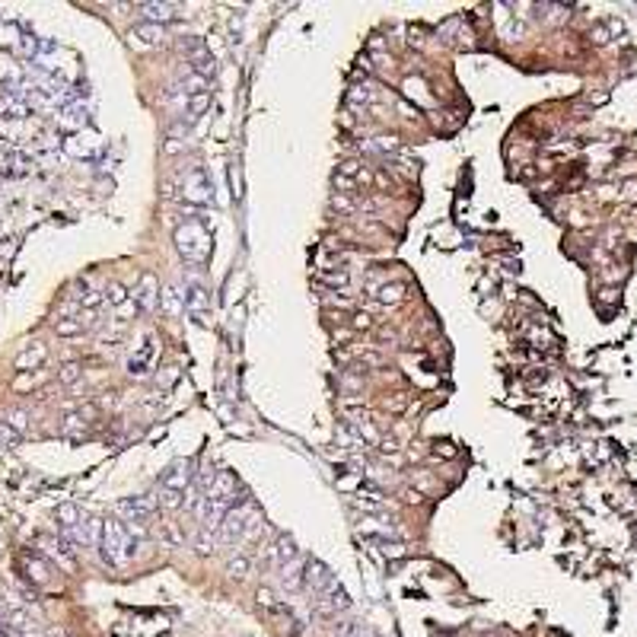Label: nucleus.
<instances>
[{"mask_svg":"<svg viewBox=\"0 0 637 637\" xmlns=\"http://www.w3.org/2000/svg\"><path fill=\"white\" fill-rule=\"evenodd\" d=\"M236 506V478L230 472H217L214 484H210L208 497H204L201 510H198V519H201L204 529H220L223 516Z\"/></svg>","mask_w":637,"mask_h":637,"instance_id":"nucleus-1","label":"nucleus"},{"mask_svg":"<svg viewBox=\"0 0 637 637\" xmlns=\"http://www.w3.org/2000/svg\"><path fill=\"white\" fill-rule=\"evenodd\" d=\"M175 249H179V255L188 265H195V268L208 265L210 249H214L208 223L198 220V217H188L185 223H179V227H175Z\"/></svg>","mask_w":637,"mask_h":637,"instance_id":"nucleus-2","label":"nucleus"},{"mask_svg":"<svg viewBox=\"0 0 637 637\" xmlns=\"http://www.w3.org/2000/svg\"><path fill=\"white\" fill-rule=\"evenodd\" d=\"M134 536H131V526L118 523V519H102V539H99V551L102 558L108 561L112 567H125L128 561L134 558Z\"/></svg>","mask_w":637,"mask_h":637,"instance_id":"nucleus-3","label":"nucleus"},{"mask_svg":"<svg viewBox=\"0 0 637 637\" xmlns=\"http://www.w3.org/2000/svg\"><path fill=\"white\" fill-rule=\"evenodd\" d=\"M258 526H262V513H258V506L252 504V501H243V504L233 506L227 516H223L220 529H217V539H220V542H227V545L243 542V539L255 536Z\"/></svg>","mask_w":637,"mask_h":637,"instance_id":"nucleus-4","label":"nucleus"},{"mask_svg":"<svg viewBox=\"0 0 637 637\" xmlns=\"http://www.w3.org/2000/svg\"><path fill=\"white\" fill-rule=\"evenodd\" d=\"M182 198L188 204H195V208H204V204L214 201V182H210V175L204 173L201 166L188 169L182 179Z\"/></svg>","mask_w":637,"mask_h":637,"instance_id":"nucleus-5","label":"nucleus"},{"mask_svg":"<svg viewBox=\"0 0 637 637\" xmlns=\"http://www.w3.org/2000/svg\"><path fill=\"white\" fill-rule=\"evenodd\" d=\"M198 472H191V462L188 459H179V462H173L166 472L160 475V491H173V494H182L191 488V481H195Z\"/></svg>","mask_w":637,"mask_h":637,"instance_id":"nucleus-6","label":"nucleus"},{"mask_svg":"<svg viewBox=\"0 0 637 637\" xmlns=\"http://www.w3.org/2000/svg\"><path fill=\"white\" fill-rule=\"evenodd\" d=\"M156 510V497L153 494H141V497H125L118 504V513L128 519V526H137L141 529L143 523L150 519V513Z\"/></svg>","mask_w":637,"mask_h":637,"instance_id":"nucleus-7","label":"nucleus"},{"mask_svg":"<svg viewBox=\"0 0 637 637\" xmlns=\"http://www.w3.org/2000/svg\"><path fill=\"white\" fill-rule=\"evenodd\" d=\"M160 280L153 277V274H141V284L134 287V293H131V300L137 303V310H143V312H153V310H160Z\"/></svg>","mask_w":637,"mask_h":637,"instance_id":"nucleus-8","label":"nucleus"},{"mask_svg":"<svg viewBox=\"0 0 637 637\" xmlns=\"http://www.w3.org/2000/svg\"><path fill=\"white\" fill-rule=\"evenodd\" d=\"M182 297H185V312L204 325V322L210 319V293L204 290V287H198V284H188Z\"/></svg>","mask_w":637,"mask_h":637,"instance_id":"nucleus-9","label":"nucleus"},{"mask_svg":"<svg viewBox=\"0 0 637 637\" xmlns=\"http://www.w3.org/2000/svg\"><path fill=\"white\" fill-rule=\"evenodd\" d=\"M156 351H160V345H156V338H153V335H147V341H143V345L137 347V351L131 354V357H128V373L137 376V379H141V376H147L150 370H153Z\"/></svg>","mask_w":637,"mask_h":637,"instance_id":"nucleus-10","label":"nucleus"},{"mask_svg":"<svg viewBox=\"0 0 637 637\" xmlns=\"http://www.w3.org/2000/svg\"><path fill=\"white\" fill-rule=\"evenodd\" d=\"M335 584V574L328 571L322 561H316V558H310L306 561V577H303V590H312V593H325L328 586Z\"/></svg>","mask_w":637,"mask_h":637,"instance_id":"nucleus-11","label":"nucleus"},{"mask_svg":"<svg viewBox=\"0 0 637 637\" xmlns=\"http://www.w3.org/2000/svg\"><path fill=\"white\" fill-rule=\"evenodd\" d=\"M351 606V599H347V593H345V586L335 580L332 586H328L325 593H319L316 596V608L322 615H338V612H345V608Z\"/></svg>","mask_w":637,"mask_h":637,"instance_id":"nucleus-12","label":"nucleus"},{"mask_svg":"<svg viewBox=\"0 0 637 637\" xmlns=\"http://www.w3.org/2000/svg\"><path fill=\"white\" fill-rule=\"evenodd\" d=\"M408 293V287L402 284V280H382V284H376V280H370V297L376 300V303L382 306H395L402 303Z\"/></svg>","mask_w":637,"mask_h":637,"instance_id":"nucleus-13","label":"nucleus"},{"mask_svg":"<svg viewBox=\"0 0 637 637\" xmlns=\"http://www.w3.org/2000/svg\"><path fill=\"white\" fill-rule=\"evenodd\" d=\"M137 10H141L143 23H156V26H166V23H173V19L182 16L179 4H141Z\"/></svg>","mask_w":637,"mask_h":637,"instance_id":"nucleus-14","label":"nucleus"},{"mask_svg":"<svg viewBox=\"0 0 637 637\" xmlns=\"http://www.w3.org/2000/svg\"><path fill=\"white\" fill-rule=\"evenodd\" d=\"M166 39V26H156V23H141L131 29V42L141 45V48H153V45H163Z\"/></svg>","mask_w":637,"mask_h":637,"instance_id":"nucleus-15","label":"nucleus"},{"mask_svg":"<svg viewBox=\"0 0 637 637\" xmlns=\"http://www.w3.org/2000/svg\"><path fill=\"white\" fill-rule=\"evenodd\" d=\"M303 577H306V558H297L287 567H280V584L287 590H303Z\"/></svg>","mask_w":637,"mask_h":637,"instance_id":"nucleus-16","label":"nucleus"},{"mask_svg":"<svg viewBox=\"0 0 637 637\" xmlns=\"http://www.w3.org/2000/svg\"><path fill=\"white\" fill-rule=\"evenodd\" d=\"M45 357H48V347L42 345V341H32V345L16 357V370H36L39 364H45Z\"/></svg>","mask_w":637,"mask_h":637,"instance_id":"nucleus-17","label":"nucleus"},{"mask_svg":"<svg viewBox=\"0 0 637 637\" xmlns=\"http://www.w3.org/2000/svg\"><path fill=\"white\" fill-rule=\"evenodd\" d=\"M93 325V316H80V319H58L54 322V332L61 335V338H77V335H83L86 328Z\"/></svg>","mask_w":637,"mask_h":637,"instance_id":"nucleus-18","label":"nucleus"},{"mask_svg":"<svg viewBox=\"0 0 637 637\" xmlns=\"http://www.w3.org/2000/svg\"><path fill=\"white\" fill-rule=\"evenodd\" d=\"M271 558H274V564H277V567H287L290 561H297L300 554H297V545H293V539L280 536L277 542H274V548H271Z\"/></svg>","mask_w":637,"mask_h":637,"instance_id":"nucleus-19","label":"nucleus"},{"mask_svg":"<svg viewBox=\"0 0 637 637\" xmlns=\"http://www.w3.org/2000/svg\"><path fill=\"white\" fill-rule=\"evenodd\" d=\"M160 310L166 312V316H182V312H185V297L175 290V287H166L163 297H160Z\"/></svg>","mask_w":637,"mask_h":637,"instance_id":"nucleus-20","label":"nucleus"},{"mask_svg":"<svg viewBox=\"0 0 637 637\" xmlns=\"http://www.w3.org/2000/svg\"><path fill=\"white\" fill-rule=\"evenodd\" d=\"M58 523H61V532L71 536V532L83 523V513H80L73 504H64V506H58Z\"/></svg>","mask_w":637,"mask_h":637,"instance_id":"nucleus-21","label":"nucleus"},{"mask_svg":"<svg viewBox=\"0 0 637 637\" xmlns=\"http://www.w3.org/2000/svg\"><path fill=\"white\" fill-rule=\"evenodd\" d=\"M210 106V93H201V96H188V121L201 118Z\"/></svg>","mask_w":637,"mask_h":637,"instance_id":"nucleus-22","label":"nucleus"},{"mask_svg":"<svg viewBox=\"0 0 637 637\" xmlns=\"http://www.w3.org/2000/svg\"><path fill=\"white\" fill-rule=\"evenodd\" d=\"M61 121H64V125H71V128H83L86 125V106H80V102H77V106H67L64 108V118H61Z\"/></svg>","mask_w":637,"mask_h":637,"instance_id":"nucleus-23","label":"nucleus"},{"mask_svg":"<svg viewBox=\"0 0 637 637\" xmlns=\"http://www.w3.org/2000/svg\"><path fill=\"white\" fill-rule=\"evenodd\" d=\"M335 637H376V634L370 631L367 625H360V621H345V625L335 631Z\"/></svg>","mask_w":637,"mask_h":637,"instance_id":"nucleus-24","label":"nucleus"},{"mask_svg":"<svg viewBox=\"0 0 637 637\" xmlns=\"http://www.w3.org/2000/svg\"><path fill=\"white\" fill-rule=\"evenodd\" d=\"M128 300H131V293H125V287H121V284H108L106 287V303L108 306H115V310H118V306L128 303Z\"/></svg>","mask_w":637,"mask_h":637,"instance_id":"nucleus-25","label":"nucleus"},{"mask_svg":"<svg viewBox=\"0 0 637 637\" xmlns=\"http://www.w3.org/2000/svg\"><path fill=\"white\" fill-rule=\"evenodd\" d=\"M19 437H23V434H19L16 427H10L6 421H0V447H16Z\"/></svg>","mask_w":637,"mask_h":637,"instance_id":"nucleus-26","label":"nucleus"},{"mask_svg":"<svg viewBox=\"0 0 637 637\" xmlns=\"http://www.w3.org/2000/svg\"><path fill=\"white\" fill-rule=\"evenodd\" d=\"M26 564H29V580H36V584H45L48 574H45V564L36 558H26Z\"/></svg>","mask_w":637,"mask_h":637,"instance_id":"nucleus-27","label":"nucleus"},{"mask_svg":"<svg viewBox=\"0 0 637 637\" xmlns=\"http://www.w3.org/2000/svg\"><path fill=\"white\" fill-rule=\"evenodd\" d=\"M322 280H325V284H332V287H345V284H347V271H345V268H338V271H325V274H322Z\"/></svg>","mask_w":637,"mask_h":637,"instance_id":"nucleus-28","label":"nucleus"},{"mask_svg":"<svg viewBox=\"0 0 637 637\" xmlns=\"http://www.w3.org/2000/svg\"><path fill=\"white\" fill-rule=\"evenodd\" d=\"M338 175H341V179H354V175H360V163L357 160H345V163H341V169H338Z\"/></svg>","mask_w":637,"mask_h":637,"instance_id":"nucleus-29","label":"nucleus"},{"mask_svg":"<svg viewBox=\"0 0 637 637\" xmlns=\"http://www.w3.org/2000/svg\"><path fill=\"white\" fill-rule=\"evenodd\" d=\"M227 571L233 574V577H245V574H249V561H245V558H233L227 564Z\"/></svg>","mask_w":637,"mask_h":637,"instance_id":"nucleus-30","label":"nucleus"},{"mask_svg":"<svg viewBox=\"0 0 637 637\" xmlns=\"http://www.w3.org/2000/svg\"><path fill=\"white\" fill-rule=\"evenodd\" d=\"M80 379V364H64L61 367V382H77Z\"/></svg>","mask_w":637,"mask_h":637,"instance_id":"nucleus-31","label":"nucleus"},{"mask_svg":"<svg viewBox=\"0 0 637 637\" xmlns=\"http://www.w3.org/2000/svg\"><path fill=\"white\" fill-rule=\"evenodd\" d=\"M347 99L351 102H373V90H370V86H354Z\"/></svg>","mask_w":637,"mask_h":637,"instance_id":"nucleus-32","label":"nucleus"},{"mask_svg":"<svg viewBox=\"0 0 637 637\" xmlns=\"http://www.w3.org/2000/svg\"><path fill=\"white\" fill-rule=\"evenodd\" d=\"M134 312H137V303H134V300H128V303H121V306H118V322H128V319L134 316Z\"/></svg>","mask_w":637,"mask_h":637,"instance_id":"nucleus-33","label":"nucleus"},{"mask_svg":"<svg viewBox=\"0 0 637 637\" xmlns=\"http://www.w3.org/2000/svg\"><path fill=\"white\" fill-rule=\"evenodd\" d=\"M354 325H357V328H367V325H370V316H367V312H364V316H357V319H354Z\"/></svg>","mask_w":637,"mask_h":637,"instance_id":"nucleus-34","label":"nucleus"}]
</instances>
